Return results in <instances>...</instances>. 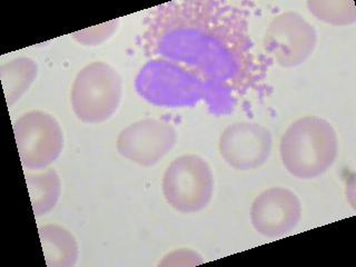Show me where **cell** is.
Masks as SVG:
<instances>
[{
    "label": "cell",
    "mask_w": 356,
    "mask_h": 267,
    "mask_svg": "<svg viewBox=\"0 0 356 267\" xmlns=\"http://www.w3.org/2000/svg\"><path fill=\"white\" fill-rule=\"evenodd\" d=\"M317 44L315 28L295 11L278 15L267 28L264 48L278 66L293 68L305 63Z\"/></svg>",
    "instance_id": "52a82bcc"
},
{
    "label": "cell",
    "mask_w": 356,
    "mask_h": 267,
    "mask_svg": "<svg viewBox=\"0 0 356 267\" xmlns=\"http://www.w3.org/2000/svg\"><path fill=\"white\" fill-rule=\"evenodd\" d=\"M302 216V204L291 189L273 187L255 198L250 209V222L257 233L268 238L292 232Z\"/></svg>",
    "instance_id": "30bf717a"
},
{
    "label": "cell",
    "mask_w": 356,
    "mask_h": 267,
    "mask_svg": "<svg viewBox=\"0 0 356 267\" xmlns=\"http://www.w3.org/2000/svg\"><path fill=\"white\" fill-rule=\"evenodd\" d=\"M37 76L38 65L29 57H18L0 66V79L8 107L28 92Z\"/></svg>",
    "instance_id": "4fadbf2b"
},
{
    "label": "cell",
    "mask_w": 356,
    "mask_h": 267,
    "mask_svg": "<svg viewBox=\"0 0 356 267\" xmlns=\"http://www.w3.org/2000/svg\"><path fill=\"white\" fill-rule=\"evenodd\" d=\"M20 161L25 170H44L60 156L64 134L53 115L42 111H27L14 124Z\"/></svg>",
    "instance_id": "5b68a950"
},
{
    "label": "cell",
    "mask_w": 356,
    "mask_h": 267,
    "mask_svg": "<svg viewBox=\"0 0 356 267\" xmlns=\"http://www.w3.org/2000/svg\"><path fill=\"white\" fill-rule=\"evenodd\" d=\"M280 153L291 175L300 179L318 177L337 159V131L324 118L303 117L292 122L284 133Z\"/></svg>",
    "instance_id": "7a4b0ae2"
},
{
    "label": "cell",
    "mask_w": 356,
    "mask_h": 267,
    "mask_svg": "<svg viewBox=\"0 0 356 267\" xmlns=\"http://www.w3.org/2000/svg\"><path fill=\"white\" fill-rule=\"evenodd\" d=\"M177 140V131L168 122L154 118L138 120L120 131L118 153L140 166L157 164L170 153Z\"/></svg>",
    "instance_id": "ba28073f"
},
{
    "label": "cell",
    "mask_w": 356,
    "mask_h": 267,
    "mask_svg": "<svg viewBox=\"0 0 356 267\" xmlns=\"http://www.w3.org/2000/svg\"><path fill=\"white\" fill-rule=\"evenodd\" d=\"M143 47L148 57L176 65L205 89L242 95L259 81L248 17L225 1L157 6L146 22Z\"/></svg>",
    "instance_id": "6da1fadb"
},
{
    "label": "cell",
    "mask_w": 356,
    "mask_h": 267,
    "mask_svg": "<svg viewBox=\"0 0 356 267\" xmlns=\"http://www.w3.org/2000/svg\"><path fill=\"white\" fill-rule=\"evenodd\" d=\"M122 97V77L105 61H94L81 68L70 92L72 111L85 124L109 120L120 107Z\"/></svg>",
    "instance_id": "3957f363"
},
{
    "label": "cell",
    "mask_w": 356,
    "mask_h": 267,
    "mask_svg": "<svg viewBox=\"0 0 356 267\" xmlns=\"http://www.w3.org/2000/svg\"><path fill=\"white\" fill-rule=\"evenodd\" d=\"M39 237L48 267H74L79 256L75 236L60 225L39 226Z\"/></svg>",
    "instance_id": "8fae6325"
},
{
    "label": "cell",
    "mask_w": 356,
    "mask_h": 267,
    "mask_svg": "<svg viewBox=\"0 0 356 267\" xmlns=\"http://www.w3.org/2000/svg\"><path fill=\"white\" fill-rule=\"evenodd\" d=\"M307 7L317 19L333 26H348L356 22L355 3L352 0H309Z\"/></svg>",
    "instance_id": "5bb4252c"
},
{
    "label": "cell",
    "mask_w": 356,
    "mask_h": 267,
    "mask_svg": "<svg viewBox=\"0 0 356 267\" xmlns=\"http://www.w3.org/2000/svg\"><path fill=\"white\" fill-rule=\"evenodd\" d=\"M161 187L165 200L172 209L193 214L211 202L214 176L209 163L200 156H179L167 167Z\"/></svg>",
    "instance_id": "277c9868"
},
{
    "label": "cell",
    "mask_w": 356,
    "mask_h": 267,
    "mask_svg": "<svg viewBox=\"0 0 356 267\" xmlns=\"http://www.w3.org/2000/svg\"><path fill=\"white\" fill-rule=\"evenodd\" d=\"M204 86L176 65L152 59L137 77V90L150 103L183 106L204 97Z\"/></svg>",
    "instance_id": "8992f818"
},
{
    "label": "cell",
    "mask_w": 356,
    "mask_h": 267,
    "mask_svg": "<svg viewBox=\"0 0 356 267\" xmlns=\"http://www.w3.org/2000/svg\"><path fill=\"white\" fill-rule=\"evenodd\" d=\"M28 192L31 196L35 217H42L55 209L61 195L58 172L46 168L39 172H25Z\"/></svg>",
    "instance_id": "7c38bea8"
},
{
    "label": "cell",
    "mask_w": 356,
    "mask_h": 267,
    "mask_svg": "<svg viewBox=\"0 0 356 267\" xmlns=\"http://www.w3.org/2000/svg\"><path fill=\"white\" fill-rule=\"evenodd\" d=\"M120 25V19L111 20L102 25L86 28L72 33V38L83 46H97L114 35Z\"/></svg>",
    "instance_id": "9a60e30c"
},
{
    "label": "cell",
    "mask_w": 356,
    "mask_h": 267,
    "mask_svg": "<svg viewBox=\"0 0 356 267\" xmlns=\"http://www.w3.org/2000/svg\"><path fill=\"white\" fill-rule=\"evenodd\" d=\"M270 131L256 122H234L224 129L218 142L222 159L237 170L259 168L270 157Z\"/></svg>",
    "instance_id": "9c48e42d"
}]
</instances>
